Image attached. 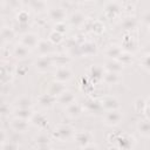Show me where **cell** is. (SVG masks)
<instances>
[{
  "label": "cell",
  "instance_id": "obj_1",
  "mask_svg": "<svg viewBox=\"0 0 150 150\" xmlns=\"http://www.w3.org/2000/svg\"><path fill=\"white\" fill-rule=\"evenodd\" d=\"M120 120H121V114L117 110H110L105 116V121L108 124H117Z\"/></svg>",
  "mask_w": 150,
  "mask_h": 150
},
{
  "label": "cell",
  "instance_id": "obj_2",
  "mask_svg": "<svg viewBox=\"0 0 150 150\" xmlns=\"http://www.w3.org/2000/svg\"><path fill=\"white\" fill-rule=\"evenodd\" d=\"M22 45L25 47H33L36 45V38L34 34H26L22 38Z\"/></svg>",
  "mask_w": 150,
  "mask_h": 150
},
{
  "label": "cell",
  "instance_id": "obj_3",
  "mask_svg": "<svg viewBox=\"0 0 150 150\" xmlns=\"http://www.w3.org/2000/svg\"><path fill=\"white\" fill-rule=\"evenodd\" d=\"M55 76L60 81H66V80H68L70 77V71L67 68H59L57 71L55 73Z\"/></svg>",
  "mask_w": 150,
  "mask_h": 150
},
{
  "label": "cell",
  "instance_id": "obj_4",
  "mask_svg": "<svg viewBox=\"0 0 150 150\" xmlns=\"http://www.w3.org/2000/svg\"><path fill=\"white\" fill-rule=\"evenodd\" d=\"M73 100H74V96L69 91H63L62 94H60V102L61 103L70 104V103H73Z\"/></svg>",
  "mask_w": 150,
  "mask_h": 150
},
{
  "label": "cell",
  "instance_id": "obj_5",
  "mask_svg": "<svg viewBox=\"0 0 150 150\" xmlns=\"http://www.w3.org/2000/svg\"><path fill=\"white\" fill-rule=\"evenodd\" d=\"M102 104H103L107 109H109V110H115L116 107H117V101H116V98H114V97H108V98H105V100L103 101Z\"/></svg>",
  "mask_w": 150,
  "mask_h": 150
},
{
  "label": "cell",
  "instance_id": "obj_6",
  "mask_svg": "<svg viewBox=\"0 0 150 150\" xmlns=\"http://www.w3.org/2000/svg\"><path fill=\"white\" fill-rule=\"evenodd\" d=\"M13 128H14L15 130H18V131H23V130L27 128V123H26L25 120L19 118V120H15V121L13 122Z\"/></svg>",
  "mask_w": 150,
  "mask_h": 150
},
{
  "label": "cell",
  "instance_id": "obj_7",
  "mask_svg": "<svg viewBox=\"0 0 150 150\" xmlns=\"http://www.w3.org/2000/svg\"><path fill=\"white\" fill-rule=\"evenodd\" d=\"M138 129L143 135H150V121H142L138 125Z\"/></svg>",
  "mask_w": 150,
  "mask_h": 150
},
{
  "label": "cell",
  "instance_id": "obj_8",
  "mask_svg": "<svg viewBox=\"0 0 150 150\" xmlns=\"http://www.w3.org/2000/svg\"><path fill=\"white\" fill-rule=\"evenodd\" d=\"M28 53V49L27 47H25L23 45H20V46H16L15 49H14V54L18 56V57H25Z\"/></svg>",
  "mask_w": 150,
  "mask_h": 150
},
{
  "label": "cell",
  "instance_id": "obj_9",
  "mask_svg": "<svg viewBox=\"0 0 150 150\" xmlns=\"http://www.w3.org/2000/svg\"><path fill=\"white\" fill-rule=\"evenodd\" d=\"M70 134V129L68 128V127H61L60 129H57V130H55V135H57V137H60V135H62L61 136V139H63V138H66V137H68V135Z\"/></svg>",
  "mask_w": 150,
  "mask_h": 150
},
{
  "label": "cell",
  "instance_id": "obj_10",
  "mask_svg": "<svg viewBox=\"0 0 150 150\" xmlns=\"http://www.w3.org/2000/svg\"><path fill=\"white\" fill-rule=\"evenodd\" d=\"M16 112H18L16 116H18L19 118H21V120H26V118H28V117L30 116V114H26V112H29L28 109H20V110H18Z\"/></svg>",
  "mask_w": 150,
  "mask_h": 150
},
{
  "label": "cell",
  "instance_id": "obj_11",
  "mask_svg": "<svg viewBox=\"0 0 150 150\" xmlns=\"http://www.w3.org/2000/svg\"><path fill=\"white\" fill-rule=\"evenodd\" d=\"M1 34H2V38H4L5 40H11L12 36H13V30L9 29V28H4Z\"/></svg>",
  "mask_w": 150,
  "mask_h": 150
},
{
  "label": "cell",
  "instance_id": "obj_12",
  "mask_svg": "<svg viewBox=\"0 0 150 150\" xmlns=\"http://www.w3.org/2000/svg\"><path fill=\"white\" fill-rule=\"evenodd\" d=\"M18 103H20L19 104L20 109H28V107L30 105V101L28 98H22V100L18 101Z\"/></svg>",
  "mask_w": 150,
  "mask_h": 150
},
{
  "label": "cell",
  "instance_id": "obj_13",
  "mask_svg": "<svg viewBox=\"0 0 150 150\" xmlns=\"http://www.w3.org/2000/svg\"><path fill=\"white\" fill-rule=\"evenodd\" d=\"M68 111L70 112V115H77L79 114V105L75 103H71L68 108Z\"/></svg>",
  "mask_w": 150,
  "mask_h": 150
},
{
  "label": "cell",
  "instance_id": "obj_14",
  "mask_svg": "<svg viewBox=\"0 0 150 150\" xmlns=\"http://www.w3.org/2000/svg\"><path fill=\"white\" fill-rule=\"evenodd\" d=\"M16 144L12 143V142H7L2 145V150H16Z\"/></svg>",
  "mask_w": 150,
  "mask_h": 150
},
{
  "label": "cell",
  "instance_id": "obj_15",
  "mask_svg": "<svg viewBox=\"0 0 150 150\" xmlns=\"http://www.w3.org/2000/svg\"><path fill=\"white\" fill-rule=\"evenodd\" d=\"M81 136H82V138H80V137H77V142L80 143V144H87L88 143V138H87V134H80Z\"/></svg>",
  "mask_w": 150,
  "mask_h": 150
},
{
  "label": "cell",
  "instance_id": "obj_16",
  "mask_svg": "<svg viewBox=\"0 0 150 150\" xmlns=\"http://www.w3.org/2000/svg\"><path fill=\"white\" fill-rule=\"evenodd\" d=\"M48 64H49V62L47 61V59L45 60V62H41V60H40L39 62H36V66H38L39 68H47Z\"/></svg>",
  "mask_w": 150,
  "mask_h": 150
},
{
  "label": "cell",
  "instance_id": "obj_17",
  "mask_svg": "<svg viewBox=\"0 0 150 150\" xmlns=\"http://www.w3.org/2000/svg\"><path fill=\"white\" fill-rule=\"evenodd\" d=\"M143 66H144L146 69H150V55H148L146 57H144V60H143Z\"/></svg>",
  "mask_w": 150,
  "mask_h": 150
},
{
  "label": "cell",
  "instance_id": "obj_18",
  "mask_svg": "<svg viewBox=\"0 0 150 150\" xmlns=\"http://www.w3.org/2000/svg\"><path fill=\"white\" fill-rule=\"evenodd\" d=\"M82 150H97L95 146H93V145H86Z\"/></svg>",
  "mask_w": 150,
  "mask_h": 150
}]
</instances>
